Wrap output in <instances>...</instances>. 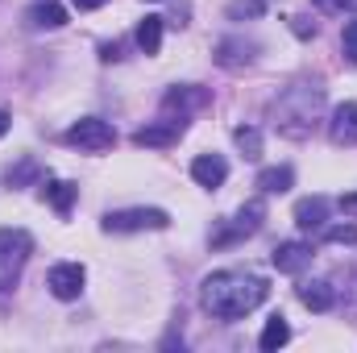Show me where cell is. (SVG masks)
<instances>
[{"label": "cell", "instance_id": "cell-1", "mask_svg": "<svg viewBox=\"0 0 357 353\" xmlns=\"http://www.w3.org/2000/svg\"><path fill=\"white\" fill-rule=\"evenodd\" d=\"M270 283L254 270H212L199 283V303L216 320H245L254 308H262Z\"/></svg>", "mask_w": 357, "mask_h": 353}, {"label": "cell", "instance_id": "cell-2", "mask_svg": "<svg viewBox=\"0 0 357 353\" xmlns=\"http://www.w3.org/2000/svg\"><path fill=\"white\" fill-rule=\"evenodd\" d=\"M320 112H324V88H320V84H307V80L282 88V96L270 104V121H274V129H278L282 137H291V142L312 137Z\"/></svg>", "mask_w": 357, "mask_h": 353}, {"label": "cell", "instance_id": "cell-3", "mask_svg": "<svg viewBox=\"0 0 357 353\" xmlns=\"http://www.w3.org/2000/svg\"><path fill=\"white\" fill-rule=\"evenodd\" d=\"M29 254H33V237L25 229H0V291H13L21 283Z\"/></svg>", "mask_w": 357, "mask_h": 353}, {"label": "cell", "instance_id": "cell-4", "mask_svg": "<svg viewBox=\"0 0 357 353\" xmlns=\"http://www.w3.org/2000/svg\"><path fill=\"white\" fill-rule=\"evenodd\" d=\"M171 216L162 208H121L104 216V233H158L167 229Z\"/></svg>", "mask_w": 357, "mask_h": 353}, {"label": "cell", "instance_id": "cell-5", "mask_svg": "<svg viewBox=\"0 0 357 353\" xmlns=\"http://www.w3.org/2000/svg\"><path fill=\"white\" fill-rule=\"evenodd\" d=\"M262 220H266V200H245V204L237 208L233 225H225L220 233H212V246L225 250V246H233V241H245V237H254V233L262 229Z\"/></svg>", "mask_w": 357, "mask_h": 353}, {"label": "cell", "instance_id": "cell-6", "mask_svg": "<svg viewBox=\"0 0 357 353\" xmlns=\"http://www.w3.org/2000/svg\"><path fill=\"white\" fill-rule=\"evenodd\" d=\"M67 146L88 150V154H100V150L116 146V129H112L108 121H100V117H79V121L67 129Z\"/></svg>", "mask_w": 357, "mask_h": 353}, {"label": "cell", "instance_id": "cell-7", "mask_svg": "<svg viewBox=\"0 0 357 353\" xmlns=\"http://www.w3.org/2000/svg\"><path fill=\"white\" fill-rule=\"evenodd\" d=\"M183 129H187V121L183 117H162V121H154V125H142L137 133H133V146H142V150H167V146H175L178 137H183Z\"/></svg>", "mask_w": 357, "mask_h": 353}, {"label": "cell", "instance_id": "cell-8", "mask_svg": "<svg viewBox=\"0 0 357 353\" xmlns=\"http://www.w3.org/2000/svg\"><path fill=\"white\" fill-rule=\"evenodd\" d=\"M84 283H88V270L79 262H59V266H50V274H46V287H50L54 299H79Z\"/></svg>", "mask_w": 357, "mask_h": 353}, {"label": "cell", "instance_id": "cell-9", "mask_svg": "<svg viewBox=\"0 0 357 353\" xmlns=\"http://www.w3.org/2000/svg\"><path fill=\"white\" fill-rule=\"evenodd\" d=\"M212 54H216V63L225 71H245L258 59V42H250V38H220Z\"/></svg>", "mask_w": 357, "mask_h": 353}, {"label": "cell", "instance_id": "cell-10", "mask_svg": "<svg viewBox=\"0 0 357 353\" xmlns=\"http://www.w3.org/2000/svg\"><path fill=\"white\" fill-rule=\"evenodd\" d=\"M316 258V250H312V241H278L274 246V254H270V262L278 274H299V270H307Z\"/></svg>", "mask_w": 357, "mask_h": 353}, {"label": "cell", "instance_id": "cell-11", "mask_svg": "<svg viewBox=\"0 0 357 353\" xmlns=\"http://www.w3.org/2000/svg\"><path fill=\"white\" fill-rule=\"evenodd\" d=\"M328 137H333L337 146H357V100H345V104L333 108Z\"/></svg>", "mask_w": 357, "mask_h": 353}, {"label": "cell", "instance_id": "cell-12", "mask_svg": "<svg viewBox=\"0 0 357 353\" xmlns=\"http://www.w3.org/2000/svg\"><path fill=\"white\" fill-rule=\"evenodd\" d=\"M328 200L324 195H307V200H299L295 204V225L303 229V233H320L324 225H328Z\"/></svg>", "mask_w": 357, "mask_h": 353}, {"label": "cell", "instance_id": "cell-13", "mask_svg": "<svg viewBox=\"0 0 357 353\" xmlns=\"http://www.w3.org/2000/svg\"><path fill=\"white\" fill-rule=\"evenodd\" d=\"M299 303L307 308V312H333L337 308V287L333 283H324V278H312V283H299Z\"/></svg>", "mask_w": 357, "mask_h": 353}, {"label": "cell", "instance_id": "cell-14", "mask_svg": "<svg viewBox=\"0 0 357 353\" xmlns=\"http://www.w3.org/2000/svg\"><path fill=\"white\" fill-rule=\"evenodd\" d=\"M191 179L212 191V187H220V183L229 179V163H225L220 154H199V158L191 163Z\"/></svg>", "mask_w": 357, "mask_h": 353}, {"label": "cell", "instance_id": "cell-15", "mask_svg": "<svg viewBox=\"0 0 357 353\" xmlns=\"http://www.w3.org/2000/svg\"><path fill=\"white\" fill-rule=\"evenodd\" d=\"M204 104H208V91L195 88V84L171 88L167 96H162V112H175V108H178V117H183V112H191V108H204Z\"/></svg>", "mask_w": 357, "mask_h": 353}, {"label": "cell", "instance_id": "cell-16", "mask_svg": "<svg viewBox=\"0 0 357 353\" xmlns=\"http://www.w3.org/2000/svg\"><path fill=\"white\" fill-rule=\"evenodd\" d=\"M25 25H29V29H59V25H67V8L54 4V0H38V4L25 13Z\"/></svg>", "mask_w": 357, "mask_h": 353}, {"label": "cell", "instance_id": "cell-17", "mask_svg": "<svg viewBox=\"0 0 357 353\" xmlns=\"http://www.w3.org/2000/svg\"><path fill=\"white\" fill-rule=\"evenodd\" d=\"M42 195H46V204H50L54 212H63V216H67V212H71V204L79 200V187H75V183H67V179H50V183L42 187Z\"/></svg>", "mask_w": 357, "mask_h": 353}, {"label": "cell", "instance_id": "cell-18", "mask_svg": "<svg viewBox=\"0 0 357 353\" xmlns=\"http://www.w3.org/2000/svg\"><path fill=\"white\" fill-rule=\"evenodd\" d=\"M258 187H262V195H287L295 187V171L291 167H266L258 175Z\"/></svg>", "mask_w": 357, "mask_h": 353}, {"label": "cell", "instance_id": "cell-19", "mask_svg": "<svg viewBox=\"0 0 357 353\" xmlns=\"http://www.w3.org/2000/svg\"><path fill=\"white\" fill-rule=\"evenodd\" d=\"M287 341H291V324H287V316L274 312V316L266 320V329H262V337H258V345H262L266 353H274V350H282Z\"/></svg>", "mask_w": 357, "mask_h": 353}, {"label": "cell", "instance_id": "cell-20", "mask_svg": "<svg viewBox=\"0 0 357 353\" xmlns=\"http://www.w3.org/2000/svg\"><path fill=\"white\" fill-rule=\"evenodd\" d=\"M162 25H167V17H146V21L137 25V46H142V54H158V50H162Z\"/></svg>", "mask_w": 357, "mask_h": 353}, {"label": "cell", "instance_id": "cell-21", "mask_svg": "<svg viewBox=\"0 0 357 353\" xmlns=\"http://www.w3.org/2000/svg\"><path fill=\"white\" fill-rule=\"evenodd\" d=\"M233 142H237V150H241L250 163L262 158V129H254V125H237V129H233Z\"/></svg>", "mask_w": 357, "mask_h": 353}, {"label": "cell", "instance_id": "cell-22", "mask_svg": "<svg viewBox=\"0 0 357 353\" xmlns=\"http://www.w3.org/2000/svg\"><path fill=\"white\" fill-rule=\"evenodd\" d=\"M38 175H42V167L33 158H21L17 167H8V187H29Z\"/></svg>", "mask_w": 357, "mask_h": 353}, {"label": "cell", "instance_id": "cell-23", "mask_svg": "<svg viewBox=\"0 0 357 353\" xmlns=\"http://www.w3.org/2000/svg\"><path fill=\"white\" fill-rule=\"evenodd\" d=\"M324 241H333V246H357V225H324Z\"/></svg>", "mask_w": 357, "mask_h": 353}, {"label": "cell", "instance_id": "cell-24", "mask_svg": "<svg viewBox=\"0 0 357 353\" xmlns=\"http://www.w3.org/2000/svg\"><path fill=\"white\" fill-rule=\"evenodd\" d=\"M266 0H233L229 4V21H245V17H262Z\"/></svg>", "mask_w": 357, "mask_h": 353}, {"label": "cell", "instance_id": "cell-25", "mask_svg": "<svg viewBox=\"0 0 357 353\" xmlns=\"http://www.w3.org/2000/svg\"><path fill=\"white\" fill-rule=\"evenodd\" d=\"M341 50H345V59L357 67V17L345 21V33H341Z\"/></svg>", "mask_w": 357, "mask_h": 353}, {"label": "cell", "instance_id": "cell-26", "mask_svg": "<svg viewBox=\"0 0 357 353\" xmlns=\"http://www.w3.org/2000/svg\"><path fill=\"white\" fill-rule=\"evenodd\" d=\"M291 33H295V38H316V21H307V17H291Z\"/></svg>", "mask_w": 357, "mask_h": 353}, {"label": "cell", "instance_id": "cell-27", "mask_svg": "<svg viewBox=\"0 0 357 353\" xmlns=\"http://www.w3.org/2000/svg\"><path fill=\"white\" fill-rule=\"evenodd\" d=\"M337 208H341L345 216H357V191H345V195L337 200Z\"/></svg>", "mask_w": 357, "mask_h": 353}, {"label": "cell", "instance_id": "cell-28", "mask_svg": "<svg viewBox=\"0 0 357 353\" xmlns=\"http://www.w3.org/2000/svg\"><path fill=\"white\" fill-rule=\"evenodd\" d=\"M316 8H324V13H345L349 8V0H312Z\"/></svg>", "mask_w": 357, "mask_h": 353}, {"label": "cell", "instance_id": "cell-29", "mask_svg": "<svg viewBox=\"0 0 357 353\" xmlns=\"http://www.w3.org/2000/svg\"><path fill=\"white\" fill-rule=\"evenodd\" d=\"M71 4H75V8H79V13H91V8H104V4H108V0H71Z\"/></svg>", "mask_w": 357, "mask_h": 353}, {"label": "cell", "instance_id": "cell-30", "mask_svg": "<svg viewBox=\"0 0 357 353\" xmlns=\"http://www.w3.org/2000/svg\"><path fill=\"white\" fill-rule=\"evenodd\" d=\"M100 59H108V63L121 59V46H100Z\"/></svg>", "mask_w": 357, "mask_h": 353}, {"label": "cell", "instance_id": "cell-31", "mask_svg": "<svg viewBox=\"0 0 357 353\" xmlns=\"http://www.w3.org/2000/svg\"><path fill=\"white\" fill-rule=\"evenodd\" d=\"M4 133H8V112L0 108V137H4Z\"/></svg>", "mask_w": 357, "mask_h": 353}, {"label": "cell", "instance_id": "cell-32", "mask_svg": "<svg viewBox=\"0 0 357 353\" xmlns=\"http://www.w3.org/2000/svg\"><path fill=\"white\" fill-rule=\"evenodd\" d=\"M354 283H357V270H354ZM349 299H354V303H357V287H354V291H349Z\"/></svg>", "mask_w": 357, "mask_h": 353}]
</instances>
